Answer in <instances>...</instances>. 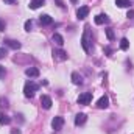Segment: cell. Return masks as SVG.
Segmentation results:
<instances>
[{
  "mask_svg": "<svg viewBox=\"0 0 134 134\" xmlns=\"http://www.w3.org/2000/svg\"><path fill=\"white\" fill-rule=\"evenodd\" d=\"M37 91H39V84H36L34 81H27L25 86H24V95L27 98H31L34 95V92H37Z\"/></svg>",
  "mask_w": 134,
  "mask_h": 134,
  "instance_id": "obj_1",
  "label": "cell"
},
{
  "mask_svg": "<svg viewBox=\"0 0 134 134\" xmlns=\"http://www.w3.org/2000/svg\"><path fill=\"white\" fill-rule=\"evenodd\" d=\"M89 34H91V28L89 27H86L84 28V34H83V37H81V45H83V48H84V52H91V45H89Z\"/></svg>",
  "mask_w": 134,
  "mask_h": 134,
  "instance_id": "obj_2",
  "label": "cell"
},
{
  "mask_svg": "<svg viewBox=\"0 0 134 134\" xmlns=\"http://www.w3.org/2000/svg\"><path fill=\"white\" fill-rule=\"evenodd\" d=\"M63 125H64V117H55L53 120H52V128L55 130V131H59L61 128H63Z\"/></svg>",
  "mask_w": 134,
  "mask_h": 134,
  "instance_id": "obj_3",
  "label": "cell"
},
{
  "mask_svg": "<svg viewBox=\"0 0 134 134\" xmlns=\"http://www.w3.org/2000/svg\"><path fill=\"white\" fill-rule=\"evenodd\" d=\"M53 58H55L56 61H66L67 53L64 50H61V48H55V50H53Z\"/></svg>",
  "mask_w": 134,
  "mask_h": 134,
  "instance_id": "obj_4",
  "label": "cell"
},
{
  "mask_svg": "<svg viewBox=\"0 0 134 134\" xmlns=\"http://www.w3.org/2000/svg\"><path fill=\"white\" fill-rule=\"evenodd\" d=\"M91 100H92V92H84V94H81L78 97V103L80 104H89Z\"/></svg>",
  "mask_w": 134,
  "mask_h": 134,
  "instance_id": "obj_5",
  "label": "cell"
},
{
  "mask_svg": "<svg viewBox=\"0 0 134 134\" xmlns=\"http://www.w3.org/2000/svg\"><path fill=\"white\" fill-rule=\"evenodd\" d=\"M87 14H89V6H80L78 9H76V17L78 19H86L87 17Z\"/></svg>",
  "mask_w": 134,
  "mask_h": 134,
  "instance_id": "obj_6",
  "label": "cell"
},
{
  "mask_svg": "<svg viewBox=\"0 0 134 134\" xmlns=\"http://www.w3.org/2000/svg\"><path fill=\"white\" fill-rule=\"evenodd\" d=\"M108 106H109V98H108L106 95L100 97L98 101H97V108H98V109H106Z\"/></svg>",
  "mask_w": 134,
  "mask_h": 134,
  "instance_id": "obj_7",
  "label": "cell"
},
{
  "mask_svg": "<svg viewBox=\"0 0 134 134\" xmlns=\"http://www.w3.org/2000/svg\"><path fill=\"white\" fill-rule=\"evenodd\" d=\"M86 120H87V115H86V114H83V112H80V114H76V115H75V125H76V126L84 125V123H86Z\"/></svg>",
  "mask_w": 134,
  "mask_h": 134,
  "instance_id": "obj_8",
  "label": "cell"
},
{
  "mask_svg": "<svg viewBox=\"0 0 134 134\" xmlns=\"http://www.w3.org/2000/svg\"><path fill=\"white\" fill-rule=\"evenodd\" d=\"M94 22H95L97 25H103V24H108V22H109V17H108L106 14H98V16H95Z\"/></svg>",
  "mask_w": 134,
  "mask_h": 134,
  "instance_id": "obj_9",
  "label": "cell"
},
{
  "mask_svg": "<svg viewBox=\"0 0 134 134\" xmlns=\"http://www.w3.org/2000/svg\"><path fill=\"white\" fill-rule=\"evenodd\" d=\"M41 104H42L44 109H50L52 108V98L48 95H42L41 97Z\"/></svg>",
  "mask_w": 134,
  "mask_h": 134,
  "instance_id": "obj_10",
  "label": "cell"
},
{
  "mask_svg": "<svg viewBox=\"0 0 134 134\" xmlns=\"http://www.w3.org/2000/svg\"><path fill=\"white\" fill-rule=\"evenodd\" d=\"M52 22H53V19H52L48 14H42V16L39 17V24H41V25H50Z\"/></svg>",
  "mask_w": 134,
  "mask_h": 134,
  "instance_id": "obj_11",
  "label": "cell"
},
{
  "mask_svg": "<svg viewBox=\"0 0 134 134\" xmlns=\"http://www.w3.org/2000/svg\"><path fill=\"white\" fill-rule=\"evenodd\" d=\"M25 75L30 76V78H36V76H39V70H37L36 67H28V69L25 70Z\"/></svg>",
  "mask_w": 134,
  "mask_h": 134,
  "instance_id": "obj_12",
  "label": "cell"
},
{
  "mask_svg": "<svg viewBox=\"0 0 134 134\" xmlns=\"http://www.w3.org/2000/svg\"><path fill=\"white\" fill-rule=\"evenodd\" d=\"M6 42V45L9 47V48H13V50H19L20 48V42H17V41H14V39H8V41H5Z\"/></svg>",
  "mask_w": 134,
  "mask_h": 134,
  "instance_id": "obj_13",
  "label": "cell"
},
{
  "mask_svg": "<svg viewBox=\"0 0 134 134\" xmlns=\"http://www.w3.org/2000/svg\"><path fill=\"white\" fill-rule=\"evenodd\" d=\"M53 42H55V44H58L59 47H63V45H64V37H63L59 33H55V34H53Z\"/></svg>",
  "mask_w": 134,
  "mask_h": 134,
  "instance_id": "obj_14",
  "label": "cell"
},
{
  "mask_svg": "<svg viewBox=\"0 0 134 134\" xmlns=\"http://www.w3.org/2000/svg\"><path fill=\"white\" fill-rule=\"evenodd\" d=\"M72 83L73 84H81L83 83V78H81V75L78 72H73L72 73Z\"/></svg>",
  "mask_w": 134,
  "mask_h": 134,
  "instance_id": "obj_15",
  "label": "cell"
},
{
  "mask_svg": "<svg viewBox=\"0 0 134 134\" xmlns=\"http://www.w3.org/2000/svg\"><path fill=\"white\" fill-rule=\"evenodd\" d=\"M44 3H45V0H31V2H30V8H31V9H37V8L42 6Z\"/></svg>",
  "mask_w": 134,
  "mask_h": 134,
  "instance_id": "obj_16",
  "label": "cell"
},
{
  "mask_svg": "<svg viewBox=\"0 0 134 134\" xmlns=\"http://www.w3.org/2000/svg\"><path fill=\"white\" fill-rule=\"evenodd\" d=\"M115 5L119 8H130L131 6V2L130 0H115Z\"/></svg>",
  "mask_w": 134,
  "mask_h": 134,
  "instance_id": "obj_17",
  "label": "cell"
},
{
  "mask_svg": "<svg viewBox=\"0 0 134 134\" xmlns=\"http://www.w3.org/2000/svg\"><path fill=\"white\" fill-rule=\"evenodd\" d=\"M11 122V119L9 117H6L3 112H0V125H8Z\"/></svg>",
  "mask_w": 134,
  "mask_h": 134,
  "instance_id": "obj_18",
  "label": "cell"
},
{
  "mask_svg": "<svg viewBox=\"0 0 134 134\" xmlns=\"http://www.w3.org/2000/svg\"><path fill=\"white\" fill-rule=\"evenodd\" d=\"M128 47H130V41H128L126 37H123V39L120 41V48H122V50H128Z\"/></svg>",
  "mask_w": 134,
  "mask_h": 134,
  "instance_id": "obj_19",
  "label": "cell"
},
{
  "mask_svg": "<svg viewBox=\"0 0 134 134\" xmlns=\"http://www.w3.org/2000/svg\"><path fill=\"white\" fill-rule=\"evenodd\" d=\"M106 36H108L109 41H114V31H112V28H106Z\"/></svg>",
  "mask_w": 134,
  "mask_h": 134,
  "instance_id": "obj_20",
  "label": "cell"
},
{
  "mask_svg": "<svg viewBox=\"0 0 134 134\" xmlns=\"http://www.w3.org/2000/svg\"><path fill=\"white\" fill-rule=\"evenodd\" d=\"M31 25H33V22H31V20H27V22H25V30H27V31H30Z\"/></svg>",
  "mask_w": 134,
  "mask_h": 134,
  "instance_id": "obj_21",
  "label": "cell"
},
{
  "mask_svg": "<svg viewBox=\"0 0 134 134\" xmlns=\"http://www.w3.org/2000/svg\"><path fill=\"white\" fill-rule=\"evenodd\" d=\"M5 56H6V50L3 47H0V59H3Z\"/></svg>",
  "mask_w": 134,
  "mask_h": 134,
  "instance_id": "obj_22",
  "label": "cell"
},
{
  "mask_svg": "<svg viewBox=\"0 0 134 134\" xmlns=\"http://www.w3.org/2000/svg\"><path fill=\"white\" fill-rule=\"evenodd\" d=\"M5 75H6V70H5V67L0 66V78H3Z\"/></svg>",
  "mask_w": 134,
  "mask_h": 134,
  "instance_id": "obj_23",
  "label": "cell"
},
{
  "mask_svg": "<svg viewBox=\"0 0 134 134\" xmlns=\"http://www.w3.org/2000/svg\"><path fill=\"white\" fill-rule=\"evenodd\" d=\"M104 53H106L108 56H111V53H112V50H111V47H104Z\"/></svg>",
  "mask_w": 134,
  "mask_h": 134,
  "instance_id": "obj_24",
  "label": "cell"
},
{
  "mask_svg": "<svg viewBox=\"0 0 134 134\" xmlns=\"http://www.w3.org/2000/svg\"><path fill=\"white\" fill-rule=\"evenodd\" d=\"M3 2H5L6 5H16V3H17V0H3Z\"/></svg>",
  "mask_w": 134,
  "mask_h": 134,
  "instance_id": "obj_25",
  "label": "cell"
},
{
  "mask_svg": "<svg viewBox=\"0 0 134 134\" xmlns=\"http://www.w3.org/2000/svg\"><path fill=\"white\" fill-rule=\"evenodd\" d=\"M0 103H2V106H5V108L8 106V104H6V103H8V100H6V98H0Z\"/></svg>",
  "mask_w": 134,
  "mask_h": 134,
  "instance_id": "obj_26",
  "label": "cell"
},
{
  "mask_svg": "<svg viewBox=\"0 0 134 134\" xmlns=\"http://www.w3.org/2000/svg\"><path fill=\"white\" fill-rule=\"evenodd\" d=\"M126 17H130V19H133V17H134V11H133V9H131V11H128Z\"/></svg>",
  "mask_w": 134,
  "mask_h": 134,
  "instance_id": "obj_27",
  "label": "cell"
},
{
  "mask_svg": "<svg viewBox=\"0 0 134 134\" xmlns=\"http://www.w3.org/2000/svg\"><path fill=\"white\" fill-rule=\"evenodd\" d=\"M3 30H5V22L0 20V31H3Z\"/></svg>",
  "mask_w": 134,
  "mask_h": 134,
  "instance_id": "obj_28",
  "label": "cell"
},
{
  "mask_svg": "<svg viewBox=\"0 0 134 134\" xmlns=\"http://www.w3.org/2000/svg\"><path fill=\"white\" fill-rule=\"evenodd\" d=\"M56 2H58V5H59L61 8H64V3H63V0H56Z\"/></svg>",
  "mask_w": 134,
  "mask_h": 134,
  "instance_id": "obj_29",
  "label": "cell"
},
{
  "mask_svg": "<svg viewBox=\"0 0 134 134\" xmlns=\"http://www.w3.org/2000/svg\"><path fill=\"white\" fill-rule=\"evenodd\" d=\"M13 134H20V131H19V130H14V131H13Z\"/></svg>",
  "mask_w": 134,
  "mask_h": 134,
  "instance_id": "obj_30",
  "label": "cell"
},
{
  "mask_svg": "<svg viewBox=\"0 0 134 134\" xmlns=\"http://www.w3.org/2000/svg\"><path fill=\"white\" fill-rule=\"evenodd\" d=\"M70 2H72V3H76V0H70Z\"/></svg>",
  "mask_w": 134,
  "mask_h": 134,
  "instance_id": "obj_31",
  "label": "cell"
}]
</instances>
